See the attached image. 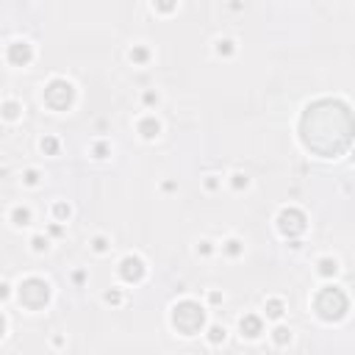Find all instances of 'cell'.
<instances>
[{
	"mask_svg": "<svg viewBox=\"0 0 355 355\" xmlns=\"http://www.w3.org/2000/svg\"><path fill=\"white\" fill-rule=\"evenodd\" d=\"M303 145L322 159L344 153L355 139V117L341 100H317L305 108L300 122Z\"/></svg>",
	"mask_w": 355,
	"mask_h": 355,
	"instance_id": "1",
	"label": "cell"
},
{
	"mask_svg": "<svg viewBox=\"0 0 355 355\" xmlns=\"http://www.w3.org/2000/svg\"><path fill=\"white\" fill-rule=\"evenodd\" d=\"M313 311H317V317L325 319V322H339V319H344L347 311H350V300H347V294L341 289H336V286H325V289L313 297Z\"/></svg>",
	"mask_w": 355,
	"mask_h": 355,
	"instance_id": "2",
	"label": "cell"
},
{
	"mask_svg": "<svg viewBox=\"0 0 355 355\" xmlns=\"http://www.w3.org/2000/svg\"><path fill=\"white\" fill-rule=\"evenodd\" d=\"M172 325L183 336H194V333H200L203 325H206V311H203L194 300H183V303H177L172 308Z\"/></svg>",
	"mask_w": 355,
	"mask_h": 355,
	"instance_id": "3",
	"label": "cell"
},
{
	"mask_svg": "<svg viewBox=\"0 0 355 355\" xmlns=\"http://www.w3.org/2000/svg\"><path fill=\"white\" fill-rule=\"evenodd\" d=\"M19 303L28 311H39L50 303V283L42 278H25L19 283Z\"/></svg>",
	"mask_w": 355,
	"mask_h": 355,
	"instance_id": "4",
	"label": "cell"
},
{
	"mask_svg": "<svg viewBox=\"0 0 355 355\" xmlns=\"http://www.w3.org/2000/svg\"><path fill=\"white\" fill-rule=\"evenodd\" d=\"M75 103V86L64 78H53L45 86V106H50L53 111H67Z\"/></svg>",
	"mask_w": 355,
	"mask_h": 355,
	"instance_id": "5",
	"label": "cell"
},
{
	"mask_svg": "<svg viewBox=\"0 0 355 355\" xmlns=\"http://www.w3.org/2000/svg\"><path fill=\"white\" fill-rule=\"evenodd\" d=\"M278 230L289 239L300 236L305 230V214L297 211V208H283L281 214H278Z\"/></svg>",
	"mask_w": 355,
	"mask_h": 355,
	"instance_id": "6",
	"label": "cell"
},
{
	"mask_svg": "<svg viewBox=\"0 0 355 355\" xmlns=\"http://www.w3.org/2000/svg\"><path fill=\"white\" fill-rule=\"evenodd\" d=\"M120 275H122V281H128V283H139L142 278H145V264H142V258H136V255L122 258Z\"/></svg>",
	"mask_w": 355,
	"mask_h": 355,
	"instance_id": "7",
	"label": "cell"
},
{
	"mask_svg": "<svg viewBox=\"0 0 355 355\" xmlns=\"http://www.w3.org/2000/svg\"><path fill=\"white\" fill-rule=\"evenodd\" d=\"M6 58H9V64H14V67H25L33 58V47L28 42H14V45H9V50H6Z\"/></svg>",
	"mask_w": 355,
	"mask_h": 355,
	"instance_id": "8",
	"label": "cell"
},
{
	"mask_svg": "<svg viewBox=\"0 0 355 355\" xmlns=\"http://www.w3.org/2000/svg\"><path fill=\"white\" fill-rule=\"evenodd\" d=\"M239 327H242V333L247 339H255V336H261V330H264V325H261V319L255 317V313H247V317L239 322Z\"/></svg>",
	"mask_w": 355,
	"mask_h": 355,
	"instance_id": "9",
	"label": "cell"
},
{
	"mask_svg": "<svg viewBox=\"0 0 355 355\" xmlns=\"http://www.w3.org/2000/svg\"><path fill=\"white\" fill-rule=\"evenodd\" d=\"M139 133L145 136V139H153V136L159 133V122H155L153 117H145L139 122Z\"/></svg>",
	"mask_w": 355,
	"mask_h": 355,
	"instance_id": "10",
	"label": "cell"
},
{
	"mask_svg": "<svg viewBox=\"0 0 355 355\" xmlns=\"http://www.w3.org/2000/svg\"><path fill=\"white\" fill-rule=\"evenodd\" d=\"M266 317L269 319H281L283 317V303L281 300H269V303H266Z\"/></svg>",
	"mask_w": 355,
	"mask_h": 355,
	"instance_id": "11",
	"label": "cell"
},
{
	"mask_svg": "<svg viewBox=\"0 0 355 355\" xmlns=\"http://www.w3.org/2000/svg\"><path fill=\"white\" fill-rule=\"evenodd\" d=\"M11 220H14V225H28L31 222V211L23 208V206H17L14 211H11Z\"/></svg>",
	"mask_w": 355,
	"mask_h": 355,
	"instance_id": "12",
	"label": "cell"
},
{
	"mask_svg": "<svg viewBox=\"0 0 355 355\" xmlns=\"http://www.w3.org/2000/svg\"><path fill=\"white\" fill-rule=\"evenodd\" d=\"M336 269H339V264L333 261V258H322V261H319V272H322L325 278L336 275Z\"/></svg>",
	"mask_w": 355,
	"mask_h": 355,
	"instance_id": "13",
	"label": "cell"
},
{
	"mask_svg": "<svg viewBox=\"0 0 355 355\" xmlns=\"http://www.w3.org/2000/svg\"><path fill=\"white\" fill-rule=\"evenodd\" d=\"M3 117L6 120H17L19 117V106L14 103V100H6L3 103Z\"/></svg>",
	"mask_w": 355,
	"mask_h": 355,
	"instance_id": "14",
	"label": "cell"
},
{
	"mask_svg": "<svg viewBox=\"0 0 355 355\" xmlns=\"http://www.w3.org/2000/svg\"><path fill=\"white\" fill-rule=\"evenodd\" d=\"M42 150L47 155H56L58 153V142L53 139V136H47V139H42Z\"/></svg>",
	"mask_w": 355,
	"mask_h": 355,
	"instance_id": "15",
	"label": "cell"
},
{
	"mask_svg": "<svg viewBox=\"0 0 355 355\" xmlns=\"http://www.w3.org/2000/svg\"><path fill=\"white\" fill-rule=\"evenodd\" d=\"M208 339H211V344H220V341L225 339V327H211Z\"/></svg>",
	"mask_w": 355,
	"mask_h": 355,
	"instance_id": "16",
	"label": "cell"
},
{
	"mask_svg": "<svg viewBox=\"0 0 355 355\" xmlns=\"http://www.w3.org/2000/svg\"><path fill=\"white\" fill-rule=\"evenodd\" d=\"M289 339H291V333L286 330V327H278V330H275V341H278V344H286Z\"/></svg>",
	"mask_w": 355,
	"mask_h": 355,
	"instance_id": "17",
	"label": "cell"
},
{
	"mask_svg": "<svg viewBox=\"0 0 355 355\" xmlns=\"http://www.w3.org/2000/svg\"><path fill=\"white\" fill-rule=\"evenodd\" d=\"M155 6H159L161 11H167V14H169V11H172L177 3H175V0H155Z\"/></svg>",
	"mask_w": 355,
	"mask_h": 355,
	"instance_id": "18",
	"label": "cell"
},
{
	"mask_svg": "<svg viewBox=\"0 0 355 355\" xmlns=\"http://www.w3.org/2000/svg\"><path fill=\"white\" fill-rule=\"evenodd\" d=\"M53 211H56V216H58V220H64V216H70V208H67L64 203H56V208H53Z\"/></svg>",
	"mask_w": 355,
	"mask_h": 355,
	"instance_id": "19",
	"label": "cell"
},
{
	"mask_svg": "<svg viewBox=\"0 0 355 355\" xmlns=\"http://www.w3.org/2000/svg\"><path fill=\"white\" fill-rule=\"evenodd\" d=\"M131 58H133V61H145V58H147V50H145V47H139V50L131 53Z\"/></svg>",
	"mask_w": 355,
	"mask_h": 355,
	"instance_id": "20",
	"label": "cell"
},
{
	"mask_svg": "<svg viewBox=\"0 0 355 355\" xmlns=\"http://www.w3.org/2000/svg\"><path fill=\"white\" fill-rule=\"evenodd\" d=\"M36 181H39V175L33 172V169H28V172H25V183H28V186H33Z\"/></svg>",
	"mask_w": 355,
	"mask_h": 355,
	"instance_id": "21",
	"label": "cell"
},
{
	"mask_svg": "<svg viewBox=\"0 0 355 355\" xmlns=\"http://www.w3.org/2000/svg\"><path fill=\"white\" fill-rule=\"evenodd\" d=\"M45 247H47V242H45L42 236H36V239H33V250H45Z\"/></svg>",
	"mask_w": 355,
	"mask_h": 355,
	"instance_id": "22",
	"label": "cell"
},
{
	"mask_svg": "<svg viewBox=\"0 0 355 355\" xmlns=\"http://www.w3.org/2000/svg\"><path fill=\"white\" fill-rule=\"evenodd\" d=\"M216 50H220V53H230L233 47H230V42H220V47H216Z\"/></svg>",
	"mask_w": 355,
	"mask_h": 355,
	"instance_id": "23",
	"label": "cell"
},
{
	"mask_svg": "<svg viewBox=\"0 0 355 355\" xmlns=\"http://www.w3.org/2000/svg\"><path fill=\"white\" fill-rule=\"evenodd\" d=\"M106 300H108V303H120V294H117V291H108Z\"/></svg>",
	"mask_w": 355,
	"mask_h": 355,
	"instance_id": "24",
	"label": "cell"
}]
</instances>
